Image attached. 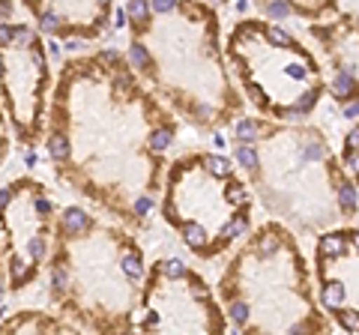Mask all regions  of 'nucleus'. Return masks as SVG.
<instances>
[{
  "label": "nucleus",
  "mask_w": 359,
  "mask_h": 335,
  "mask_svg": "<svg viewBox=\"0 0 359 335\" xmlns=\"http://www.w3.org/2000/svg\"><path fill=\"white\" fill-rule=\"evenodd\" d=\"M0 335H87L72 320L42 308H18L0 320Z\"/></svg>",
  "instance_id": "4468645a"
},
{
  "label": "nucleus",
  "mask_w": 359,
  "mask_h": 335,
  "mask_svg": "<svg viewBox=\"0 0 359 335\" xmlns=\"http://www.w3.org/2000/svg\"><path fill=\"white\" fill-rule=\"evenodd\" d=\"M231 138L233 162L278 225L314 240L353 225L359 189L320 126L243 117Z\"/></svg>",
  "instance_id": "7ed1b4c3"
},
{
  "label": "nucleus",
  "mask_w": 359,
  "mask_h": 335,
  "mask_svg": "<svg viewBox=\"0 0 359 335\" xmlns=\"http://www.w3.org/2000/svg\"><path fill=\"white\" fill-rule=\"evenodd\" d=\"M147 266L126 225L63 207L45 266L48 303L87 335H132Z\"/></svg>",
  "instance_id": "20e7f679"
},
{
  "label": "nucleus",
  "mask_w": 359,
  "mask_h": 335,
  "mask_svg": "<svg viewBox=\"0 0 359 335\" xmlns=\"http://www.w3.org/2000/svg\"><path fill=\"white\" fill-rule=\"evenodd\" d=\"M48 48L42 33L27 21L0 25V105L18 147H36L45 141V123L54 93Z\"/></svg>",
  "instance_id": "1a4fd4ad"
},
{
  "label": "nucleus",
  "mask_w": 359,
  "mask_h": 335,
  "mask_svg": "<svg viewBox=\"0 0 359 335\" xmlns=\"http://www.w3.org/2000/svg\"><path fill=\"white\" fill-rule=\"evenodd\" d=\"M129 63L138 78L201 132L243 120L245 99L228 66L222 18L201 0H135L126 4Z\"/></svg>",
  "instance_id": "f03ea898"
},
{
  "label": "nucleus",
  "mask_w": 359,
  "mask_h": 335,
  "mask_svg": "<svg viewBox=\"0 0 359 335\" xmlns=\"http://www.w3.org/2000/svg\"><path fill=\"white\" fill-rule=\"evenodd\" d=\"M57 221V198L36 177L25 174L0 186V249L13 296L25 294L45 273Z\"/></svg>",
  "instance_id": "9d476101"
},
{
  "label": "nucleus",
  "mask_w": 359,
  "mask_h": 335,
  "mask_svg": "<svg viewBox=\"0 0 359 335\" xmlns=\"http://www.w3.org/2000/svg\"><path fill=\"white\" fill-rule=\"evenodd\" d=\"M219 303L237 335H332L318 303L299 237L276 219L261 221L224 264Z\"/></svg>",
  "instance_id": "39448f33"
},
{
  "label": "nucleus",
  "mask_w": 359,
  "mask_h": 335,
  "mask_svg": "<svg viewBox=\"0 0 359 335\" xmlns=\"http://www.w3.org/2000/svg\"><path fill=\"white\" fill-rule=\"evenodd\" d=\"M21 13L45 36L96 39L111 27L114 4L108 0H21Z\"/></svg>",
  "instance_id": "ddd939ff"
},
{
  "label": "nucleus",
  "mask_w": 359,
  "mask_h": 335,
  "mask_svg": "<svg viewBox=\"0 0 359 335\" xmlns=\"http://www.w3.org/2000/svg\"><path fill=\"white\" fill-rule=\"evenodd\" d=\"M177 132V114L123 51L96 48L60 66L45 123L51 171L120 225H150Z\"/></svg>",
  "instance_id": "f257e3e1"
},
{
  "label": "nucleus",
  "mask_w": 359,
  "mask_h": 335,
  "mask_svg": "<svg viewBox=\"0 0 359 335\" xmlns=\"http://www.w3.org/2000/svg\"><path fill=\"white\" fill-rule=\"evenodd\" d=\"M255 192L237 162L216 150H189L168 165L159 216L183 249L216 261L252 233Z\"/></svg>",
  "instance_id": "423d86ee"
},
{
  "label": "nucleus",
  "mask_w": 359,
  "mask_h": 335,
  "mask_svg": "<svg viewBox=\"0 0 359 335\" xmlns=\"http://www.w3.org/2000/svg\"><path fill=\"white\" fill-rule=\"evenodd\" d=\"M306 30L323 54L330 99L341 108L359 105V13L339 6Z\"/></svg>",
  "instance_id": "f8f14e48"
},
{
  "label": "nucleus",
  "mask_w": 359,
  "mask_h": 335,
  "mask_svg": "<svg viewBox=\"0 0 359 335\" xmlns=\"http://www.w3.org/2000/svg\"><path fill=\"white\" fill-rule=\"evenodd\" d=\"M135 329L138 335H224L228 315L216 287L195 266L159 258L147 266Z\"/></svg>",
  "instance_id": "6e6552de"
},
{
  "label": "nucleus",
  "mask_w": 359,
  "mask_h": 335,
  "mask_svg": "<svg viewBox=\"0 0 359 335\" xmlns=\"http://www.w3.org/2000/svg\"><path fill=\"white\" fill-rule=\"evenodd\" d=\"M339 153H341V162L347 168V174H351V180L359 189V123H353V126L344 132Z\"/></svg>",
  "instance_id": "2eb2a0df"
},
{
  "label": "nucleus",
  "mask_w": 359,
  "mask_h": 335,
  "mask_svg": "<svg viewBox=\"0 0 359 335\" xmlns=\"http://www.w3.org/2000/svg\"><path fill=\"white\" fill-rule=\"evenodd\" d=\"M15 13H21V4H4V0H0V25H4V21H13Z\"/></svg>",
  "instance_id": "a211bd4d"
},
{
  "label": "nucleus",
  "mask_w": 359,
  "mask_h": 335,
  "mask_svg": "<svg viewBox=\"0 0 359 335\" xmlns=\"http://www.w3.org/2000/svg\"><path fill=\"white\" fill-rule=\"evenodd\" d=\"M245 102L264 120L306 123L327 96V72L306 42L261 15L240 18L224 42Z\"/></svg>",
  "instance_id": "0eeeda50"
},
{
  "label": "nucleus",
  "mask_w": 359,
  "mask_h": 335,
  "mask_svg": "<svg viewBox=\"0 0 359 335\" xmlns=\"http://www.w3.org/2000/svg\"><path fill=\"white\" fill-rule=\"evenodd\" d=\"M311 273L318 303L332 327L359 335V228L344 225L314 240Z\"/></svg>",
  "instance_id": "9b49d317"
},
{
  "label": "nucleus",
  "mask_w": 359,
  "mask_h": 335,
  "mask_svg": "<svg viewBox=\"0 0 359 335\" xmlns=\"http://www.w3.org/2000/svg\"><path fill=\"white\" fill-rule=\"evenodd\" d=\"M13 129H9V120H6V111L4 105H0V168H4V162L9 159V150H13Z\"/></svg>",
  "instance_id": "dca6fc26"
},
{
  "label": "nucleus",
  "mask_w": 359,
  "mask_h": 335,
  "mask_svg": "<svg viewBox=\"0 0 359 335\" xmlns=\"http://www.w3.org/2000/svg\"><path fill=\"white\" fill-rule=\"evenodd\" d=\"M9 294V278H6V264H4V249H0V306Z\"/></svg>",
  "instance_id": "f3484780"
}]
</instances>
